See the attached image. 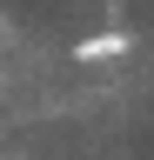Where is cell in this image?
I'll return each mask as SVG.
<instances>
[{"instance_id":"6da1fadb","label":"cell","mask_w":154,"mask_h":160,"mask_svg":"<svg viewBox=\"0 0 154 160\" xmlns=\"http://www.w3.org/2000/svg\"><path fill=\"white\" fill-rule=\"evenodd\" d=\"M134 53V33H87V40H74V67H94V60H121Z\"/></svg>"}]
</instances>
